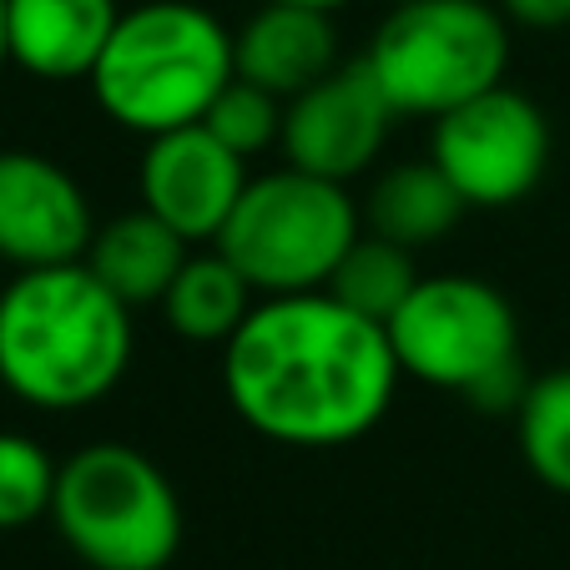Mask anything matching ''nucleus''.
<instances>
[{
    "label": "nucleus",
    "instance_id": "obj_15",
    "mask_svg": "<svg viewBox=\"0 0 570 570\" xmlns=\"http://www.w3.org/2000/svg\"><path fill=\"white\" fill-rule=\"evenodd\" d=\"M364 227L399 248H430L440 237H450L460 227V217L470 213L454 183L434 167V157L420 161H389L384 173L368 183L364 193Z\"/></svg>",
    "mask_w": 570,
    "mask_h": 570
},
{
    "label": "nucleus",
    "instance_id": "obj_13",
    "mask_svg": "<svg viewBox=\"0 0 570 570\" xmlns=\"http://www.w3.org/2000/svg\"><path fill=\"white\" fill-rule=\"evenodd\" d=\"M121 11L117 0H11V66L36 81H91Z\"/></svg>",
    "mask_w": 570,
    "mask_h": 570
},
{
    "label": "nucleus",
    "instance_id": "obj_4",
    "mask_svg": "<svg viewBox=\"0 0 570 570\" xmlns=\"http://www.w3.org/2000/svg\"><path fill=\"white\" fill-rule=\"evenodd\" d=\"M389 344L414 384L460 394L474 414H510L530 389L515 303L474 273H430L389 318Z\"/></svg>",
    "mask_w": 570,
    "mask_h": 570
},
{
    "label": "nucleus",
    "instance_id": "obj_24",
    "mask_svg": "<svg viewBox=\"0 0 570 570\" xmlns=\"http://www.w3.org/2000/svg\"><path fill=\"white\" fill-rule=\"evenodd\" d=\"M394 6H399V0H394Z\"/></svg>",
    "mask_w": 570,
    "mask_h": 570
},
{
    "label": "nucleus",
    "instance_id": "obj_23",
    "mask_svg": "<svg viewBox=\"0 0 570 570\" xmlns=\"http://www.w3.org/2000/svg\"><path fill=\"white\" fill-rule=\"evenodd\" d=\"M288 6H313V11H344L354 0H288Z\"/></svg>",
    "mask_w": 570,
    "mask_h": 570
},
{
    "label": "nucleus",
    "instance_id": "obj_14",
    "mask_svg": "<svg viewBox=\"0 0 570 570\" xmlns=\"http://www.w3.org/2000/svg\"><path fill=\"white\" fill-rule=\"evenodd\" d=\"M187 258H193V243L173 233L161 217H151L147 207H131L111 223H97V237L87 248V268L131 308H151V303L167 298Z\"/></svg>",
    "mask_w": 570,
    "mask_h": 570
},
{
    "label": "nucleus",
    "instance_id": "obj_12",
    "mask_svg": "<svg viewBox=\"0 0 570 570\" xmlns=\"http://www.w3.org/2000/svg\"><path fill=\"white\" fill-rule=\"evenodd\" d=\"M233 66L243 81L293 101L313 81H323L334 66H344L334 11L263 0L258 11L233 31Z\"/></svg>",
    "mask_w": 570,
    "mask_h": 570
},
{
    "label": "nucleus",
    "instance_id": "obj_9",
    "mask_svg": "<svg viewBox=\"0 0 570 570\" xmlns=\"http://www.w3.org/2000/svg\"><path fill=\"white\" fill-rule=\"evenodd\" d=\"M394 121H399L394 101L384 97L368 61L358 56V61L334 66L323 81H313L308 91H298L288 101L278 151L288 167H303L313 177L348 187L384 157Z\"/></svg>",
    "mask_w": 570,
    "mask_h": 570
},
{
    "label": "nucleus",
    "instance_id": "obj_5",
    "mask_svg": "<svg viewBox=\"0 0 570 570\" xmlns=\"http://www.w3.org/2000/svg\"><path fill=\"white\" fill-rule=\"evenodd\" d=\"M51 525L91 570H167L183 550V500L173 474L127 440L81 444L61 460Z\"/></svg>",
    "mask_w": 570,
    "mask_h": 570
},
{
    "label": "nucleus",
    "instance_id": "obj_19",
    "mask_svg": "<svg viewBox=\"0 0 570 570\" xmlns=\"http://www.w3.org/2000/svg\"><path fill=\"white\" fill-rule=\"evenodd\" d=\"M56 474L61 464L46 454L36 434L0 430V530H26L36 520H51Z\"/></svg>",
    "mask_w": 570,
    "mask_h": 570
},
{
    "label": "nucleus",
    "instance_id": "obj_18",
    "mask_svg": "<svg viewBox=\"0 0 570 570\" xmlns=\"http://www.w3.org/2000/svg\"><path fill=\"white\" fill-rule=\"evenodd\" d=\"M420 278L424 273L414 268V248H399V243H389V237L364 227V233L354 237V248L344 253V263L334 268V278H328V293L344 298L348 308L389 323L404 308V298L414 293Z\"/></svg>",
    "mask_w": 570,
    "mask_h": 570
},
{
    "label": "nucleus",
    "instance_id": "obj_6",
    "mask_svg": "<svg viewBox=\"0 0 570 570\" xmlns=\"http://www.w3.org/2000/svg\"><path fill=\"white\" fill-rule=\"evenodd\" d=\"M364 233V207L344 183L313 177L283 161L278 173H253L213 248L243 268L258 298L328 288L334 268Z\"/></svg>",
    "mask_w": 570,
    "mask_h": 570
},
{
    "label": "nucleus",
    "instance_id": "obj_17",
    "mask_svg": "<svg viewBox=\"0 0 570 570\" xmlns=\"http://www.w3.org/2000/svg\"><path fill=\"white\" fill-rule=\"evenodd\" d=\"M520 460L550 495L570 500V368H546L530 379L515 410Z\"/></svg>",
    "mask_w": 570,
    "mask_h": 570
},
{
    "label": "nucleus",
    "instance_id": "obj_21",
    "mask_svg": "<svg viewBox=\"0 0 570 570\" xmlns=\"http://www.w3.org/2000/svg\"><path fill=\"white\" fill-rule=\"evenodd\" d=\"M500 11L520 26H535V31H556L570 21V0H495Z\"/></svg>",
    "mask_w": 570,
    "mask_h": 570
},
{
    "label": "nucleus",
    "instance_id": "obj_20",
    "mask_svg": "<svg viewBox=\"0 0 570 570\" xmlns=\"http://www.w3.org/2000/svg\"><path fill=\"white\" fill-rule=\"evenodd\" d=\"M283 111H288L283 97L253 87V81H243V76H233V81L217 91L213 107H207L203 127L213 131L223 147H233L243 161H253V157H263V151H273L283 141Z\"/></svg>",
    "mask_w": 570,
    "mask_h": 570
},
{
    "label": "nucleus",
    "instance_id": "obj_2",
    "mask_svg": "<svg viewBox=\"0 0 570 570\" xmlns=\"http://www.w3.org/2000/svg\"><path fill=\"white\" fill-rule=\"evenodd\" d=\"M131 303L81 263L21 268L0 288V384L41 414L91 410L137 354Z\"/></svg>",
    "mask_w": 570,
    "mask_h": 570
},
{
    "label": "nucleus",
    "instance_id": "obj_3",
    "mask_svg": "<svg viewBox=\"0 0 570 570\" xmlns=\"http://www.w3.org/2000/svg\"><path fill=\"white\" fill-rule=\"evenodd\" d=\"M233 76V31L207 6L137 0L91 71V97L121 131L147 141L203 121Z\"/></svg>",
    "mask_w": 570,
    "mask_h": 570
},
{
    "label": "nucleus",
    "instance_id": "obj_22",
    "mask_svg": "<svg viewBox=\"0 0 570 570\" xmlns=\"http://www.w3.org/2000/svg\"><path fill=\"white\" fill-rule=\"evenodd\" d=\"M6 6L11 0H0V71L11 66V16H6Z\"/></svg>",
    "mask_w": 570,
    "mask_h": 570
},
{
    "label": "nucleus",
    "instance_id": "obj_8",
    "mask_svg": "<svg viewBox=\"0 0 570 570\" xmlns=\"http://www.w3.org/2000/svg\"><path fill=\"white\" fill-rule=\"evenodd\" d=\"M430 157L454 193L484 213L525 203L550 167V121L525 91L490 87L430 121Z\"/></svg>",
    "mask_w": 570,
    "mask_h": 570
},
{
    "label": "nucleus",
    "instance_id": "obj_7",
    "mask_svg": "<svg viewBox=\"0 0 570 570\" xmlns=\"http://www.w3.org/2000/svg\"><path fill=\"white\" fill-rule=\"evenodd\" d=\"M364 61L399 117L434 121L505 81L510 16L484 0H399Z\"/></svg>",
    "mask_w": 570,
    "mask_h": 570
},
{
    "label": "nucleus",
    "instance_id": "obj_11",
    "mask_svg": "<svg viewBox=\"0 0 570 570\" xmlns=\"http://www.w3.org/2000/svg\"><path fill=\"white\" fill-rule=\"evenodd\" d=\"M248 161L213 137L203 121L147 137L137 167V197L151 217L183 233L193 248L217 243L237 197L248 187Z\"/></svg>",
    "mask_w": 570,
    "mask_h": 570
},
{
    "label": "nucleus",
    "instance_id": "obj_16",
    "mask_svg": "<svg viewBox=\"0 0 570 570\" xmlns=\"http://www.w3.org/2000/svg\"><path fill=\"white\" fill-rule=\"evenodd\" d=\"M253 303H258V288L243 278V268L223 248H207L183 263V273L173 278V288L157 308L183 344L223 348L243 328Z\"/></svg>",
    "mask_w": 570,
    "mask_h": 570
},
{
    "label": "nucleus",
    "instance_id": "obj_1",
    "mask_svg": "<svg viewBox=\"0 0 570 570\" xmlns=\"http://www.w3.org/2000/svg\"><path fill=\"white\" fill-rule=\"evenodd\" d=\"M389 323L328 288L258 298L223 344V394L253 434L288 450H338L384 424L399 394Z\"/></svg>",
    "mask_w": 570,
    "mask_h": 570
},
{
    "label": "nucleus",
    "instance_id": "obj_10",
    "mask_svg": "<svg viewBox=\"0 0 570 570\" xmlns=\"http://www.w3.org/2000/svg\"><path fill=\"white\" fill-rule=\"evenodd\" d=\"M91 237L97 213L71 167L31 147L0 151V263L16 273L81 263Z\"/></svg>",
    "mask_w": 570,
    "mask_h": 570
}]
</instances>
